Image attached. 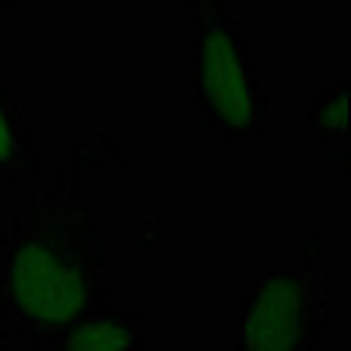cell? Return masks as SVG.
<instances>
[{
  "label": "cell",
  "instance_id": "cell-1",
  "mask_svg": "<svg viewBox=\"0 0 351 351\" xmlns=\"http://www.w3.org/2000/svg\"><path fill=\"white\" fill-rule=\"evenodd\" d=\"M127 169L120 141L92 130L0 221V351H39L77 316L116 299L112 232L88 186Z\"/></svg>",
  "mask_w": 351,
  "mask_h": 351
},
{
  "label": "cell",
  "instance_id": "cell-2",
  "mask_svg": "<svg viewBox=\"0 0 351 351\" xmlns=\"http://www.w3.org/2000/svg\"><path fill=\"white\" fill-rule=\"evenodd\" d=\"M186 21V95L193 123L228 148L256 144L274 123L271 74L260 67L228 0H176Z\"/></svg>",
  "mask_w": 351,
  "mask_h": 351
},
{
  "label": "cell",
  "instance_id": "cell-3",
  "mask_svg": "<svg viewBox=\"0 0 351 351\" xmlns=\"http://www.w3.org/2000/svg\"><path fill=\"white\" fill-rule=\"evenodd\" d=\"M330 316V239L313 232L295 263L250 274L239 295L232 351H324Z\"/></svg>",
  "mask_w": 351,
  "mask_h": 351
},
{
  "label": "cell",
  "instance_id": "cell-4",
  "mask_svg": "<svg viewBox=\"0 0 351 351\" xmlns=\"http://www.w3.org/2000/svg\"><path fill=\"white\" fill-rule=\"evenodd\" d=\"M39 351H144V313L123 299H109L53 334Z\"/></svg>",
  "mask_w": 351,
  "mask_h": 351
},
{
  "label": "cell",
  "instance_id": "cell-5",
  "mask_svg": "<svg viewBox=\"0 0 351 351\" xmlns=\"http://www.w3.org/2000/svg\"><path fill=\"white\" fill-rule=\"evenodd\" d=\"M302 137L324 152L341 176L351 172V84L337 77L324 84L306 106Z\"/></svg>",
  "mask_w": 351,
  "mask_h": 351
},
{
  "label": "cell",
  "instance_id": "cell-6",
  "mask_svg": "<svg viewBox=\"0 0 351 351\" xmlns=\"http://www.w3.org/2000/svg\"><path fill=\"white\" fill-rule=\"evenodd\" d=\"M43 172V155L21 116V95L0 77V190L36 186Z\"/></svg>",
  "mask_w": 351,
  "mask_h": 351
},
{
  "label": "cell",
  "instance_id": "cell-7",
  "mask_svg": "<svg viewBox=\"0 0 351 351\" xmlns=\"http://www.w3.org/2000/svg\"><path fill=\"white\" fill-rule=\"evenodd\" d=\"M18 8H21V0H0V14H11Z\"/></svg>",
  "mask_w": 351,
  "mask_h": 351
}]
</instances>
